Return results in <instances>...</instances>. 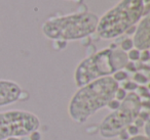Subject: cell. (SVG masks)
<instances>
[{"label":"cell","instance_id":"6da1fadb","mask_svg":"<svg viewBox=\"0 0 150 140\" xmlns=\"http://www.w3.org/2000/svg\"><path fill=\"white\" fill-rule=\"evenodd\" d=\"M119 87L111 76L99 78L79 87L70 99L68 113L76 123H86L92 116L107 106Z\"/></svg>","mask_w":150,"mask_h":140},{"label":"cell","instance_id":"7a4b0ae2","mask_svg":"<svg viewBox=\"0 0 150 140\" xmlns=\"http://www.w3.org/2000/svg\"><path fill=\"white\" fill-rule=\"evenodd\" d=\"M129 62L127 52L120 48H105L91 54L79 62L74 73V81L77 87L103 77L113 75L125 68Z\"/></svg>","mask_w":150,"mask_h":140},{"label":"cell","instance_id":"3957f363","mask_svg":"<svg viewBox=\"0 0 150 140\" xmlns=\"http://www.w3.org/2000/svg\"><path fill=\"white\" fill-rule=\"evenodd\" d=\"M144 15L142 0H121L99 19L96 32L102 39H114L133 28Z\"/></svg>","mask_w":150,"mask_h":140},{"label":"cell","instance_id":"277c9868","mask_svg":"<svg viewBox=\"0 0 150 140\" xmlns=\"http://www.w3.org/2000/svg\"><path fill=\"white\" fill-rule=\"evenodd\" d=\"M99 18L92 13H78L47 20L42 25V33L54 41L80 40L96 32Z\"/></svg>","mask_w":150,"mask_h":140},{"label":"cell","instance_id":"5b68a950","mask_svg":"<svg viewBox=\"0 0 150 140\" xmlns=\"http://www.w3.org/2000/svg\"><path fill=\"white\" fill-rule=\"evenodd\" d=\"M142 109V100L136 92H129L120 101L117 109L109 113L102 121L99 133L105 139H112L118 136L122 130L134 123Z\"/></svg>","mask_w":150,"mask_h":140},{"label":"cell","instance_id":"8992f818","mask_svg":"<svg viewBox=\"0 0 150 140\" xmlns=\"http://www.w3.org/2000/svg\"><path fill=\"white\" fill-rule=\"evenodd\" d=\"M39 127L40 120L31 111H7L0 113V140H6L13 136H28Z\"/></svg>","mask_w":150,"mask_h":140},{"label":"cell","instance_id":"52a82bcc","mask_svg":"<svg viewBox=\"0 0 150 140\" xmlns=\"http://www.w3.org/2000/svg\"><path fill=\"white\" fill-rule=\"evenodd\" d=\"M22 89L13 81L0 80V106L13 104L21 99Z\"/></svg>","mask_w":150,"mask_h":140},{"label":"cell","instance_id":"ba28073f","mask_svg":"<svg viewBox=\"0 0 150 140\" xmlns=\"http://www.w3.org/2000/svg\"><path fill=\"white\" fill-rule=\"evenodd\" d=\"M134 48L143 51L150 47V18L146 15L138 25L133 40Z\"/></svg>","mask_w":150,"mask_h":140},{"label":"cell","instance_id":"9c48e42d","mask_svg":"<svg viewBox=\"0 0 150 140\" xmlns=\"http://www.w3.org/2000/svg\"><path fill=\"white\" fill-rule=\"evenodd\" d=\"M134 82L137 85L138 84L144 85L149 82V79H148L147 76H145V75L142 74V73H136V74L134 75Z\"/></svg>","mask_w":150,"mask_h":140},{"label":"cell","instance_id":"30bf717a","mask_svg":"<svg viewBox=\"0 0 150 140\" xmlns=\"http://www.w3.org/2000/svg\"><path fill=\"white\" fill-rule=\"evenodd\" d=\"M140 54H141V51L138 49H136V48H133V49H131L129 51L127 52V60H129V62L131 60V62H137V60H140Z\"/></svg>","mask_w":150,"mask_h":140},{"label":"cell","instance_id":"8fae6325","mask_svg":"<svg viewBox=\"0 0 150 140\" xmlns=\"http://www.w3.org/2000/svg\"><path fill=\"white\" fill-rule=\"evenodd\" d=\"M117 83L119 82H125V80L127 79V73L125 72V71L120 70V71H117L113 74V76H111Z\"/></svg>","mask_w":150,"mask_h":140},{"label":"cell","instance_id":"7c38bea8","mask_svg":"<svg viewBox=\"0 0 150 140\" xmlns=\"http://www.w3.org/2000/svg\"><path fill=\"white\" fill-rule=\"evenodd\" d=\"M133 48H134V44H133V40H132L131 38H127V39H125L121 42L120 49L122 50V51L127 52L131 49H133Z\"/></svg>","mask_w":150,"mask_h":140},{"label":"cell","instance_id":"4fadbf2b","mask_svg":"<svg viewBox=\"0 0 150 140\" xmlns=\"http://www.w3.org/2000/svg\"><path fill=\"white\" fill-rule=\"evenodd\" d=\"M121 88H123L125 91H129V92H134L135 90H137L138 88V85L136 84L134 81H127V82H123L122 84V87Z\"/></svg>","mask_w":150,"mask_h":140},{"label":"cell","instance_id":"5bb4252c","mask_svg":"<svg viewBox=\"0 0 150 140\" xmlns=\"http://www.w3.org/2000/svg\"><path fill=\"white\" fill-rule=\"evenodd\" d=\"M125 131L127 132V134L129 135V137H133V136L139 135L140 128H138L137 126L134 125V124H131V125H129L127 128H125Z\"/></svg>","mask_w":150,"mask_h":140},{"label":"cell","instance_id":"9a60e30c","mask_svg":"<svg viewBox=\"0 0 150 140\" xmlns=\"http://www.w3.org/2000/svg\"><path fill=\"white\" fill-rule=\"evenodd\" d=\"M127 91L125 90L123 88H121V87H118V89L116 90V92H115V95H114V98L116 99V100L118 101H122L123 99L125 98V96H127Z\"/></svg>","mask_w":150,"mask_h":140},{"label":"cell","instance_id":"2e32d148","mask_svg":"<svg viewBox=\"0 0 150 140\" xmlns=\"http://www.w3.org/2000/svg\"><path fill=\"white\" fill-rule=\"evenodd\" d=\"M28 138H29V140H41L42 135L38 130H35V131L31 132V133L28 135Z\"/></svg>","mask_w":150,"mask_h":140},{"label":"cell","instance_id":"e0dca14e","mask_svg":"<svg viewBox=\"0 0 150 140\" xmlns=\"http://www.w3.org/2000/svg\"><path fill=\"white\" fill-rule=\"evenodd\" d=\"M119 105H120V101H118V100H116L115 98H113L112 100H111L110 102L107 104V106H108L110 109H112V111H115V109L118 108Z\"/></svg>","mask_w":150,"mask_h":140},{"label":"cell","instance_id":"ac0fdd59","mask_svg":"<svg viewBox=\"0 0 150 140\" xmlns=\"http://www.w3.org/2000/svg\"><path fill=\"white\" fill-rule=\"evenodd\" d=\"M150 58V54H149V50H143L140 54V60L142 62H149Z\"/></svg>","mask_w":150,"mask_h":140},{"label":"cell","instance_id":"d6986e66","mask_svg":"<svg viewBox=\"0 0 150 140\" xmlns=\"http://www.w3.org/2000/svg\"><path fill=\"white\" fill-rule=\"evenodd\" d=\"M137 90L138 91H141V94H142V98H143V97H146V98H148V97H149V93H148V89L146 88V87H144V86H138V88H137ZM141 94H139V96Z\"/></svg>","mask_w":150,"mask_h":140},{"label":"cell","instance_id":"ffe728a7","mask_svg":"<svg viewBox=\"0 0 150 140\" xmlns=\"http://www.w3.org/2000/svg\"><path fill=\"white\" fill-rule=\"evenodd\" d=\"M127 140H150L149 137H147L146 135H142V134H139V135L133 136V137L129 138Z\"/></svg>","mask_w":150,"mask_h":140},{"label":"cell","instance_id":"44dd1931","mask_svg":"<svg viewBox=\"0 0 150 140\" xmlns=\"http://www.w3.org/2000/svg\"><path fill=\"white\" fill-rule=\"evenodd\" d=\"M117 137H118L120 140H127L129 138H131L129 134H127V132L125 131V129L122 130V131H121L120 133L118 134V136H117Z\"/></svg>","mask_w":150,"mask_h":140},{"label":"cell","instance_id":"7402d4cb","mask_svg":"<svg viewBox=\"0 0 150 140\" xmlns=\"http://www.w3.org/2000/svg\"><path fill=\"white\" fill-rule=\"evenodd\" d=\"M125 68L127 69V71H131V72H136V66L134 64L133 62H129L125 66Z\"/></svg>","mask_w":150,"mask_h":140},{"label":"cell","instance_id":"603a6c76","mask_svg":"<svg viewBox=\"0 0 150 140\" xmlns=\"http://www.w3.org/2000/svg\"><path fill=\"white\" fill-rule=\"evenodd\" d=\"M6 140H21V137H17V136H13V137L7 138Z\"/></svg>","mask_w":150,"mask_h":140}]
</instances>
